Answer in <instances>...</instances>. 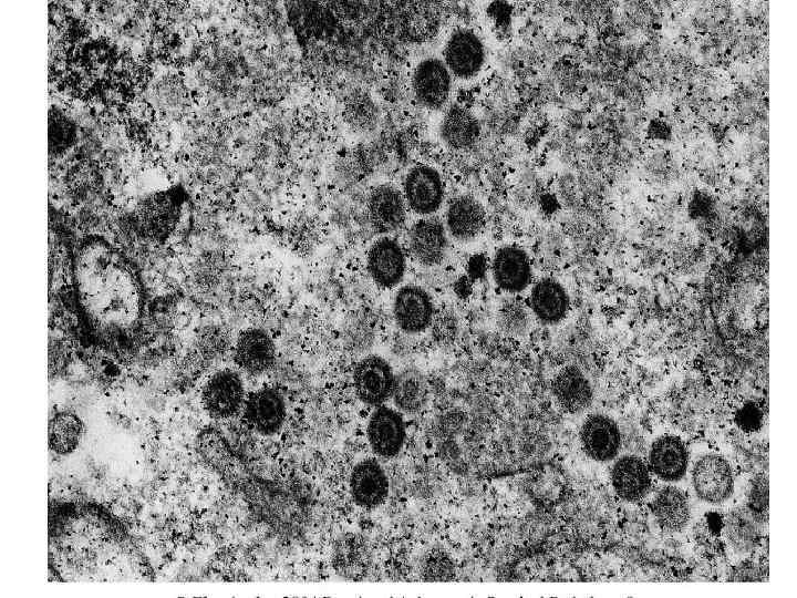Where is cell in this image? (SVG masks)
I'll use <instances>...</instances> for the list:
<instances>
[{"label":"cell","instance_id":"cell-1","mask_svg":"<svg viewBox=\"0 0 797 598\" xmlns=\"http://www.w3.org/2000/svg\"><path fill=\"white\" fill-rule=\"evenodd\" d=\"M75 307L90 344L127 360L145 341L146 295L134 262L100 235L83 237L71 261Z\"/></svg>","mask_w":797,"mask_h":598},{"label":"cell","instance_id":"cell-2","mask_svg":"<svg viewBox=\"0 0 797 598\" xmlns=\"http://www.w3.org/2000/svg\"><path fill=\"white\" fill-rule=\"evenodd\" d=\"M124 526L105 508L91 503H64L50 508V543L62 550H86L123 539Z\"/></svg>","mask_w":797,"mask_h":598},{"label":"cell","instance_id":"cell-3","mask_svg":"<svg viewBox=\"0 0 797 598\" xmlns=\"http://www.w3.org/2000/svg\"><path fill=\"white\" fill-rule=\"evenodd\" d=\"M441 58L455 84L467 86L485 76L489 66V51L483 34L474 27L458 24L447 33Z\"/></svg>","mask_w":797,"mask_h":598},{"label":"cell","instance_id":"cell-4","mask_svg":"<svg viewBox=\"0 0 797 598\" xmlns=\"http://www.w3.org/2000/svg\"><path fill=\"white\" fill-rule=\"evenodd\" d=\"M410 82L420 106L443 112L452 103L456 84L441 55L420 59L412 69Z\"/></svg>","mask_w":797,"mask_h":598},{"label":"cell","instance_id":"cell-5","mask_svg":"<svg viewBox=\"0 0 797 598\" xmlns=\"http://www.w3.org/2000/svg\"><path fill=\"white\" fill-rule=\"evenodd\" d=\"M246 398L241 373L232 368L215 371L200 391L204 411L216 421L230 420L241 414Z\"/></svg>","mask_w":797,"mask_h":598},{"label":"cell","instance_id":"cell-6","mask_svg":"<svg viewBox=\"0 0 797 598\" xmlns=\"http://www.w3.org/2000/svg\"><path fill=\"white\" fill-rule=\"evenodd\" d=\"M401 190L407 208L421 217L434 216L445 200L442 174L428 164L411 166L403 176Z\"/></svg>","mask_w":797,"mask_h":598},{"label":"cell","instance_id":"cell-7","mask_svg":"<svg viewBox=\"0 0 797 598\" xmlns=\"http://www.w3.org/2000/svg\"><path fill=\"white\" fill-rule=\"evenodd\" d=\"M692 486L696 497L704 504H725L735 487L734 472L729 462L717 453L701 456L692 468Z\"/></svg>","mask_w":797,"mask_h":598},{"label":"cell","instance_id":"cell-8","mask_svg":"<svg viewBox=\"0 0 797 598\" xmlns=\"http://www.w3.org/2000/svg\"><path fill=\"white\" fill-rule=\"evenodd\" d=\"M286 416L284 398L271 386H262L249 393L241 411L244 423L252 431L266 436L278 433Z\"/></svg>","mask_w":797,"mask_h":598},{"label":"cell","instance_id":"cell-9","mask_svg":"<svg viewBox=\"0 0 797 598\" xmlns=\"http://www.w3.org/2000/svg\"><path fill=\"white\" fill-rule=\"evenodd\" d=\"M395 375L391 364L380 355L361 359L353 371L358 399L370 406H380L392 395Z\"/></svg>","mask_w":797,"mask_h":598},{"label":"cell","instance_id":"cell-10","mask_svg":"<svg viewBox=\"0 0 797 598\" xmlns=\"http://www.w3.org/2000/svg\"><path fill=\"white\" fill-rule=\"evenodd\" d=\"M579 440L584 454L592 461H613L622 447V435L618 423L603 413H591L583 420Z\"/></svg>","mask_w":797,"mask_h":598},{"label":"cell","instance_id":"cell-11","mask_svg":"<svg viewBox=\"0 0 797 598\" xmlns=\"http://www.w3.org/2000/svg\"><path fill=\"white\" fill-rule=\"evenodd\" d=\"M232 360L244 373L252 377L262 375L275 365V342L263 329L247 328L236 338L232 348Z\"/></svg>","mask_w":797,"mask_h":598},{"label":"cell","instance_id":"cell-12","mask_svg":"<svg viewBox=\"0 0 797 598\" xmlns=\"http://www.w3.org/2000/svg\"><path fill=\"white\" fill-rule=\"evenodd\" d=\"M407 248L418 265H439L448 249V235L444 223L434 216L421 217L414 221L407 231Z\"/></svg>","mask_w":797,"mask_h":598},{"label":"cell","instance_id":"cell-13","mask_svg":"<svg viewBox=\"0 0 797 598\" xmlns=\"http://www.w3.org/2000/svg\"><path fill=\"white\" fill-rule=\"evenodd\" d=\"M366 269L380 288L398 285L406 270V257L400 243L386 235L376 239L369 248Z\"/></svg>","mask_w":797,"mask_h":598},{"label":"cell","instance_id":"cell-14","mask_svg":"<svg viewBox=\"0 0 797 598\" xmlns=\"http://www.w3.org/2000/svg\"><path fill=\"white\" fill-rule=\"evenodd\" d=\"M393 317L396 326L403 332L410 334L423 332L433 321L432 298L418 286H403L397 290L393 300Z\"/></svg>","mask_w":797,"mask_h":598},{"label":"cell","instance_id":"cell-15","mask_svg":"<svg viewBox=\"0 0 797 598\" xmlns=\"http://www.w3.org/2000/svg\"><path fill=\"white\" fill-rule=\"evenodd\" d=\"M366 436L372 452L383 458L400 453L405 441V425L402 415L392 408L380 405L371 414Z\"/></svg>","mask_w":797,"mask_h":598},{"label":"cell","instance_id":"cell-16","mask_svg":"<svg viewBox=\"0 0 797 598\" xmlns=\"http://www.w3.org/2000/svg\"><path fill=\"white\" fill-rule=\"evenodd\" d=\"M407 206L402 190L391 183L375 186L368 197V213L372 227L380 234L401 229L406 220Z\"/></svg>","mask_w":797,"mask_h":598},{"label":"cell","instance_id":"cell-17","mask_svg":"<svg viewBox=\"0 0 797 598\" xmlns=\"http://www.w3.org/2000/svg\"><path fill=\"white\" fill-rule=\"evenodd\" d=\"M444 226L447 235L454 240L472 241L483 233L486 226L485 207L473 195H458L446 207Z\"/></svg>","mask_w":797,"mask_h":598},{"label":"cell","instance_id":"cell-18","mask_svg":"<svg viewBox=\"0 0 797 598\" xmlns=\"http://www.w3.org/2000/svg\"><path fill=\"white\" fill-rule=\"evenodd\" d=\"M439 142L448 150L460 152L472 148L479 140L480 124L467 107L451 103L437 125Z\"/></svg>","mask_w":797,"mask_h":598},{"label":"cell","instance_id":"cell-19","mask_svg":"<svg viewBox=\"0 0 797 598\" xmlns=\"http://www.w3.org/2000/svg\"><path fill=\"white\" fill-rule=\"evenodd\" d=\"M648 467L652 475L666 483H677L686 475L689 452L681 437L665 434L651 445Z\"/></svg>","mask_w":797,"mask_h":598},{"label":"cell","instance_id":"cell-20","mask_svg":"<svg viewBox=\"0 0 797 598\" xmlns=\"http://www.w3.org/2000/svg\"><path fill=\"white\" fill-rule=\"evenodd\" d=\"M389 478L375 458H364L350 475V493L356 505L365 509L381 506L389 495Z\"/></svg>","mask_w":797,"mask_h":598},{"label":"cell","instance_id":"cell-21","mask_svg":"<svg viewBox=\"0 0 797 598\" xmlns=\"http://www.w3.org/2000/svg\"><path fill=\"white\" fill-rule=\"evenodd\" d=\"M551 393L557 405L566 413L578 414L593 402V388L577 365L561 368L551 381Z\"/></svg>","mask_w":797,"mask_h":598},{"label":"cell","instance_id":"cell-22","mask_svg":"<svg viewBox=\"0 0 797 598\" xmlns=\"http://www.w3.org/2000/svg\"><path fill=\"white\" fill-rule=\"evenodd\" d=\"M610 476L614 493L628 503L641 502L652 488V474L648 464L636 455L618 457Z\"/></svg>","mask_w":797,"mask_h":598},{"label":"cell","instance_id":"cell-23","mask_svg":"<svg viewBox=\"0 0 797 598\" xmlns=\"http://www.w3.org/2000/svg\"><path fill=\"white\" fill-rule=\"evenodd\" d=\"M491 271L496 285L509 293L520 292L531 282L529 256L517 245H504L495 251Z\"/></svg>","mask_w":797,"mask_h":598},{"label":"cell","instance_id":"cell-24","mask_svg":"<svg viewBox=\"0 0 797 598\" xmlns=\"http://www.w3.org/2000/svg\"><path fill=\"white\" fill-rule=\"evenodd\" d=\"M529 306L540 323L553 326L567 317L570 299L567 290L557 279L544 277L534 285Z\"/></svg>","mask_w":797,"mask_h":598},{"label":"cell","instance_id":"cell-25","mask_svg":"<svg viewBox=\"0 0 797 598\" xmlns=\"http://www.w3.org/2000/svg\"><path fill=\"white\" fill-rule=\"evenodd\" d=\"M651 509L660 527L670 533L681 532L690 520L687 495L673 485L665 486L656 493Z\"/></svg>","mask_w":797,"mask_h":598},{"label":"cell","instance_id":"cell-26","mask_svg":"<svg viewBox=\"0 0 797 598\" xmlns=\"http://www.w3.org/2000/svg\"><path fill=\"white\" fill-rule=\"evenodd\" d=\"M760 526L747 507H735L724 518L723 536L734 554L746 556L757 546Z\"/></svg>","mask_w":797,"mask_h":598},{"label":"cell","instance_id":"cell-27","mask_svg":"<svg viewBox=\"0 0 797 598\" xmlns=\"http://www.w3.org/2000/svg\"><path fill=\"white\" fill-rule=\"evenodd\" d=\"M428 384L424 373L415 367H407L395 375L392 400L396 409L415 414L424 409L428 400Z\"/></svg>","mask_w":797,"mask_h":598},{"label":"cell","instance_id":"cell-28","mask_svg":"<svg viewBox=\"0 0 797 598\" xmlns=\"http://www.w3.org/2000/svg\"><path fill=\"white\" fill-rule=\"evenodd\" d=\"M84 433L83 421L75 413H56L49 422V447L59 455H69L80 445Z\"/></svg>","mask_w":797,"mask_h":598},{"label":"cell","instance_id":"cell-29","mask_svg":"<svg viewBox=\"0 0 797 598\" xmlns=\"http://www.w3.org/2000/svg\"><path fill=\"white\" fill-rule=\"evenodd\" d=\"M498 324L509 334L522 333L529 324L528 313L522 302L517 299L505 301L498 311Z\"/></svg>","mask_w":797,"mask_h":598},{"label":"cell","instance_id":"cell-30","mask_svg":"<svg viewBox=\"0 0 797 598\" xmlns=\"http://www.w3.org/2000/svg\"><path fill=\"white\" fill-rule=\"evenodd\" d=\"M746 507L760 525L767 522L768 478L766 475L759 474L752 481Z\"/></svg>","mask_w":797,"mask_h":598},{"label":"cell","instance_id":"cell-31","mask_svg":"<svg viewBox=\"0 0 797 598\" xmlns=\"http://www.w3.org/2000/svg\"><path fill=\"white\" fill-rule=\"evenodd\" d=\"M734 423L739 431L752 434L758 432L764 424V412L755 401H746L734 413Z\"/></svg>","mask_w":797,"mask_h":598}]
</instances>
